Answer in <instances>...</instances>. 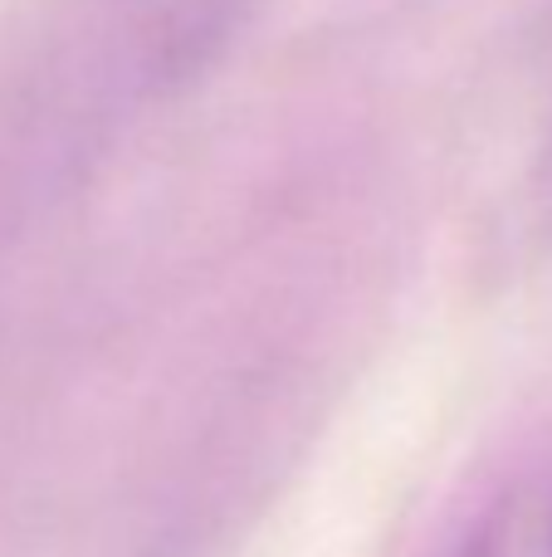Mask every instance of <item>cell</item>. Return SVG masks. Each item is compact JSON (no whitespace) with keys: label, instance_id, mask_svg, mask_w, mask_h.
<instances>
[{"label":"cell","instance_id":"obj_2","mask_svg":"<svg viewBox=\"0 0 552 557\" xmlns=\"http://www.w3.org/2000/svg\"><path fill=\"white\" fill-rule=\"evenodd\" d=\"M455 557H552V465L504 484L469 523Z\"/></svg>","mask_w":552,"mask_h":557},{"label":"cell","instance_id":"obj_1","mask_svg":"<svg viewBox=\"0 0 552 557\" xmlns=\"http://www.w3.org/2000/svg\"><path fill=\"white\" fill-rule=\"evenodd\" d=\"M260 0H98L137 88L172 94L201 78Z\"/></svg>","mask_w":552,"mask_h":557}]
</instances>
